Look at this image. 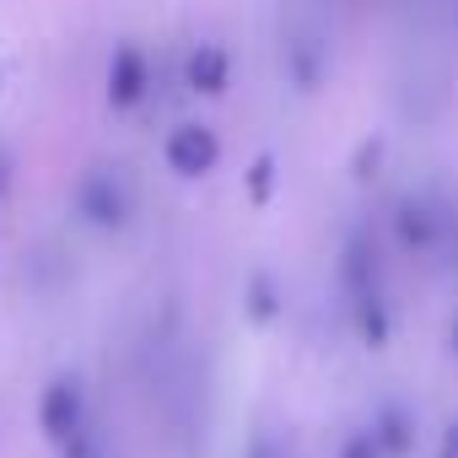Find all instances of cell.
<instances>
[{
  "mask_svg": "<svg viewBox=\"0 0 458 458\" xmlns=\"http://www.w3.org/2000/svg\"><path fill=\"white\" fill-rule=\"evenodd\" d=\"M447 345L458 351V308H453V324H447Z\"/></svg>",
  "mask_w": 458,
  "mask_h": 458,
  "instance_id": "obj_18",
  "label": "cell"
},
{
  "mask_svg": "<svg viewBox=\"0 0 458 458\" xmlns=\"http://www.w3.org/2000/svg\"><path fill=\"white\" fill-rule=\"evenodd\" d=\"M345 302H351V329H356V340H361L367 351H383V345L394 340V313H388L383 286H377V292H361V297H345Z\"/></svg>",
  "mask_w": 458,
  "mask_h": 458,
  "instance_id": "obj_7",
  "label": "cell"
},
{
  "mask_svg": "<svg viewBox=\"0 0 458 458\" xmlns=\"http://www.w3.org/2000/svg\"><path fill=\"white\" fill-rule=\"evenodd\" d=\"M92 426V399H87V383L81 372H55L38 394V431L49 447H65L71 437H81Z\"/></svg>",
  "mask_w": 458,
  "mask_h": 458,
  "instance_id": "obj_2",
  "label": "cell"
},
{
  "mask_svg": "<svg viewBox=\"0 0 458 458\" xmlns=\"http://www.w3.org/2000/svg\"><path fill=\"white\" fill-rule=\"evenodd\" d=\"M276 183H281V162H276V151H259V157L249 162V173H243V199H249L254 210H265V205L276 199Z\"/></svg>",
  "mask_w": 458,
  "mask_h": 458,
  "instance_id": "obj_12",
  "label": "cell"
},
{
  "mask_svg": "<svg viewBox=\"0 0 458 458\" xmlns=\"http://www.w3.org/2000/svg\"><path fill=\"white\" fill-rule=\"evenodd\" d=\"M183 87L194 98H210V103L226 98V92H233V49L216 44V38L189 44V55H183Z\"/></svg>",
  "mask_w": 458,
  "mask_h": 458,
  "instance_id": "obj_5",
  "label": "cell"
},
{
  "mask_svg": "<svg viewBox=\"0 0 458 458\" xmlns=\"http://www.w3.org/2000/svg\"><path fill=\"white\" fill-rule=\"evenodd\" d=\"M437 238H442V216L431 210V199L426 194H404L394 205V243L404 254H431Z\"/></svg>",
  "mask_w": 458,
  "mask_h": 458,
  "instance_id": "obj_6",
  "label": "cell"
},
{
  "mask_svg": "<svg viewBox=\"0 0 458 458\" xmlns=\"http://www.w3.org/2000/svg\"><path fill=\"white\" fill-rule=\"evenodd\" d=\"M60 458H108V453H103V437H98V426H87L81 437H71V442L60 447Z\"/></svg>",
  "mask_w": 458,
  "mask_h": 458,
  "instance_id": "obj_14",
  "label": "cell"
},
{
  "mask_svg": "<svg viewBox=\"0 0 458 458\" xmlns=\"http://www.w3.org/2000/svg\"><path fill=\"white\" fill-rule=\"evenodd\" d=\"M340 458H383V447H377L372 426H367V431H351V437L340 442Z\"/></svg>",
  "mask_w": 458,
  "mask_h": 458,
  "instance_id": "obj_15",
  "label": "cell"
},
{
  "mask_svg": "<svg viewBox=\"0 0 458 458\" xmlns=\"http://www.w3.org/2000/svg\"><path fill=\"white\" fill-rule=\"evenodd\" d=\"M281 313H286V308H281V286H276V276H270V270H254V276L243 281V318H249L254 329H270Z\"/></svg>",
  "mask_w": 458,
  "mask_h": 458,
  "instance_id": "obj_11",
  "label": "cell"
},
{
  "mask_svg": "<svg viewBox=\"0 0 458 458\" xmlns=\"http://www.w3.org/2000/svg\"><path fill=\"white\" fill-rule=\"evenodd\" d=\"M286 76H292L297 92H318L324 76H329V49H324L318 38H297V44H286Z\"/></svg>",
  "mask_w": 458,
  "mask_h": 458,
  "instance_id": "obj_9",
  "label": "cell"
},
{
  "mask_svg": "<svg viewBox=\"0 0 458 458\" xmlns=\"http://www.w3.org/2000/svg\"><path fill=\"white\" fill-rule=\"evenodd\" d=\"M162 162H167L173 178L199 183V178H210V173L221 167V135H216L210 124H199V119H183V124L167 130V140H162Z\"/></svg>",
  "mask_w": 458,
  "mask_h": 458,
  "instance_id": "obj_4",
  "label": "cell"
},
{
  "mask_svg": "<svg viewBox=\"0 0 458 458\" xmlns=\"http://www.w3.org/2000/svg\"><path fill=\"white\" fill-rule=\"evenodd\" d=\"M442 458H458V420H447L442 431Z\"/></svg>",
  "mask_w": 458,
  "mask_h": 458,
  "instance_id": "obj_17",
  "label": "cell"
},
{
  "mask_svg": "<svg viewBox=\"0 0 458 458\" xmlns=\"http://www.w3.org/2000/svg\"><path fill=\"white\" fill-rule=\"evenodd\" d=\"M71 205H76V216L87 221V226H98V233H124L130 226V216H135V183H130V173L114 162H98V167H87L81 178H76V194H71Z\"/></svg>",
  "mask_w": 458,
  "mask_h": 458,
  "instance_id": "obj_1",
  "label": "cell"
},
{
  "mask_svg": "<svg viewBox=\"0 0 458 458\" xmlns=\"http://www.w3.org/2000/svg\"><path fill=\"white\" fill-rule=\"evenodd\" d=\"M372 437H377V447H383V458H415V442H420V426H415V415L404 410V404H377V415H372Z\"/></svg>",
  "mask_w": 458,
  "mask_h": 458,
  "instance_id": "obj_8",
  "label": "cell"
},
{
  "mask_svg": "<svg viewBox=\"0 0 458 458\" xmlns=\"http://www.w3.org/2000/svg\"><path fill=\"white\" fill-rule=\"evenodd\" d=\"M383 281H377V254H372V243L367 238H351L345 249H340V292L345 297H361V292H377Z\"/></svg>",
  "mask_w": 458,
  "mask_h": 458,
  "instance_id": "obj_10",
  "label": "cell"
},
{
  "mask_svg": "<svg viewBox=\"0 0 458 458\" xmlns=\"http://www.w3.org/2000/svg\"><path fill=\"white\" fill-rule=\"evenodd\" d=\"M377 167H383V135L377 140H361V151H356V162H351V173L367 183V178H377Z\"/></svg>",
  "mask_w": 458,
  "mask_h": 458,
  "instance_id": "obj_13",
  "label": "cell"
},
{
  "mask_svg": "<svg viewBox=\"0 0 458 458\" xmlns=\"http://www.w3.org/2000/svg\"><path fill=\"white\" fill-rule=\"evenodd\" d=\"M151 98V55L135 38H119L103 65V103L108 114H135Z\"/></svg>",
  "mask_w": 458,
  "mask_h": 458,
  "instance_id": "obj_3",
  "label": "cell"
},
{
  "mask_svg": "<svg viewBox=\"0 0 458 458\" xmlns=\"http://www.w3.org/2000/svg\"><path fill=\"white\" fill-rule=\"evenodd\" d=\"M12 167H17L12 162V146L0 140V205H6V194H12Z\"/></svg>",
  "mask_w": 458,
  "mask_h": 458,
  "instance_id": "obj_16",
  "label": "cell"
}]
</instances>
